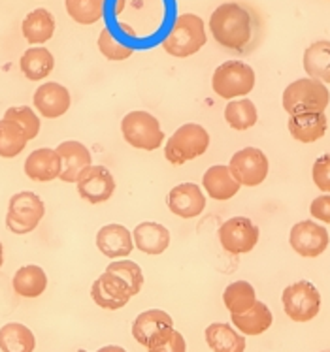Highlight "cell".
I'll return each instance as SVG.
<instances>
[{
  "label": "cell",
  "mask_w": 330,
  "mask_h": 352,
  "mask_svg": "<svg viewBox=\"0 0 330 352\" xmlns=\"http://www.w3.org/2000/svg\"><path fill=\"white\" fill-rule=\"evenodd\" d=\"M289 132L300 144H316L327 134L329 119L324 113H300L289 117Z\"/></svg>",
  "instance_id": "obj_21"
},
{
  "label": "cell",
  "mask_w": 330,
  "mask_h": 352,
  "mask_svg": "<svg viewBox=\"0 0 330 352\" xmlns=\"http://www.w3.org/2000/svg\"><path fill=\"white\" fill-rule=\"evenodd\" d=\"M55 151L59 153L61 164H63V172L59 179L65 183H76L81 172L93 162V155L89 151V147L76 140H66L63 144H59Z\"/></svg>",
  "instance_id": "obj_18"
},
{
  "label": "cell",
  "mask_w": 330,
  "mask_h": 352,
  "mask_svg": "<svg viewBox=\"0 0 330 352\" xmlns=\"http://www.w3.org/2000/svg\"><path fill=\"white\" fill-rule=\"evenodd\" d=\"M281 302L287 316L294 322H309L321 309V294L309 280L289 285L281 294Z\"/></svg>",
  "instance_id": "obj_8"
},
{
  "label": "cell",
  "mask_w": 330,
  "mask_h": 352,
  "mask_svg": "<svg viewBox=\"0 0 330 352\" xmlns=\"http://www.w3.org/2000/svg\"><path fill=\"white\" fill-rule=\"evenodd\" d=\"M91 298H93V302L101 309L117 311L123 309L130 302V298H134V296L130 294L129 287L117 275L104 272L93 283V287H91Z\"/></svg>",
  "instance_id": "obj_15"
},
{
  "label": "cell",
  "mask_w": 330,
  "mask_h": 352,
  "mask_svg": "<svg viewBox=\"0 0 330 352\" xmlns=\"http://www.w3.org/2000/svg\"><path fill=\"white\" fill-rule=\"evenodd\" d=\"M4 264V247H2V241H0V267Z\"/></svg>",
  "instance_id": "obj_41"
},
{
  "label": "cell",
  "mask_w": 330,
  "mask_h": 352,
  "mask_svg": "<svg viewBox=\"0 0 330 352\" xmlns=\"http://www.w3.org/2000/svg\"><path fill=\"white\" fill-rule=\"evenodd\" d=\"M78 195L81 200L89 201L93 206L108 201L115 195V177L106 166L91 164L85 168L76 181Z\"/></svg>",
  "instance_id": "obj_11"
},
{
  "label": "cell",
  "mask_w": 330,
  "mask_h": 352,
  "mask_svg": "<svg viewBox=\"0 0 330 352\" xmlns=\"http://www.w3.org/2000/svg\"><path fill=\"white\" fill-rule=\"evenodd\" d=\"M223 303L229 309L230 315H242L247 309H251L257 303V292L247 280H236L230 283L223 292Z\"/></svg>",
  "instance_id": "obj_31"
},
{
  "label": "cell",
  "mask_w": 330,
  "mask_h": 352,
  "mask_svg": "<svg viewBox=\"0 0 330 352\" xmlns=\"http://www.w3.org/2000/svg\"><path fill=\"white\" fill-rule=\"evenodd\" d=\"M25 175L30 181H37V183H50L61 177L63 172V164H61V157L55 149L50 147H40L30 153L27 160H25Z\"/></svg>",
  "instance_id": "obj_17"
},
{
  "label": "cell",
  "mask_w": 330,
  "mask_h": 352,
  "mask_svg": "<svg viewBox=\"0 0 330 352\" xmlns=\"http://www.w3.org/2000/svg\"><path fill=\"white\" fill-rule=\"evenodd\" d=\"M225 121L236 132L253 129L258 121L257 106L249 98H234L225 108Z\"/></svg>",
  "instance_id": "obj_30"
},
{
  "label": "cell",
  "mask_w": 330,
  "mask_h": 352,
  "mask_svg": "<svg viewBox=\"0 0 330 352\" xmlns=\"http://www.w3.org/2000/svg\"><path fill=\"white\" fill-rule=\"evenodd\" d=\"M311 177L321 192H330V153L319 157L311 168Z\"/></svg>",
  "instance_id": "obj_38"
},
{
  "label": "cell",
  "mask_w": 330,
  "mask_h": 352,
  "mask_svg": "<svg viewBox=\"0 0 330 352\" xmlns=\"http://www.w3.org/2000/svg\"><path fill=\"white\" fill-rule=\"evenodd\" d=\"M4 119H10V121L17 122L25 134L30 140L40 134V129H42V122H40V117L37 116V111L30 108V106H14V108H8L4 111Z\"/></svg>",
  "instance_id": "obj_36"
},
{
  "label": "cell",
  "mask_w": 330,
  "mask_h": 352,
  "mask_svg": "<svg viewBox=\"0 0 330 352\" xmlns=\"http://www.w3.org/2000/svg\"><path fill=\"white\" fill-rule=\"evenodd\" d=\"M132 239H134V247L140 252L149 254V256H158L170 247L172 236H170V230L165 224L145 221L132 230Z\"/></svg>",
  "instance_id": "obj_20"
},
{
  "label": "cell",
  "mask_w": 330,
  "mask_h": 352,
  "mask_svg": "<svg viewBox=\"0 0 330 352\" xmlns=\"http://www.w3.org/2000/svg\"><path fill=\"white\" fill-rule=\"evenodd\" d=\"M106 272L108 274H114L117 275L119 279L129 287L130 294L136 296L142 287H144L145 283V277H144V272H142V267L138 266L136 262H132L129 258H121V260H112L106 267Z\"/></svg>",
  "instance_id": "obj_34"
},
{
  "label": "cell",
  "mask_w": 330,
  "mask_h": 352,
  "mask_svg": "<svg viewBox=\"0 0 330 352\" xmlns=\"http://www.w3.org/2000/svg\"><path fill=\"white\" fill-rule=\"evenodd\" d=\"M209 132L198 122H185L165 142V157L174 166H183L209 149Z\"/></svg>",
  "instance_id": "obj_4"
},
{
  "label": "cell",
  "mask_w": 330,
  "mask_h": 352,
  "mask_svg": "<svg viewBox=\"0 0 330 352\" xmlns=\"http://www.w3.org/2000/svg\"><path fill=\"white\" fill-rule=\"evenodd\" d=\"M330 93L329 87L319 79L302 78L285 87L281 96V106L289 116L300 113H324L329 108Z\"/></svg>",
  "instance_id": "obj_3"
},
{
  "label": "cell",
  "mask_w": 330,
  "mask_h": 352,
  "mask_svg": "<svg viewBox=\"0 0 330 352\" xmlns=\"http://www.w3.org/2000/svg\"><path fill=\"white\" fill-rule=\"evenodd\" d=\"M45 215V204L37 192L23 190L10 198L6 213V228L12 234L23 236L37 230Z\"/></svg>",
  "instance_id": "obj_7"
},
{
  "label": "cell",
  "mask_w": 330,
  "mask_h": 352,
  "mask_svg": "<svg viewBox=\"0 0 330 352\" xmlns=\"http://www.w3.org/2000/svg\"><path fill=\"white\" fill-rule=\"evenodd\" d=\"M309 213L319 223L330 224V195L317 196L316 200L311 201V206H309Z\"/></svg>",
  "instance_id": "obj_39"
},
{
  "label": "cell",
  "mask_w": 330,
  "mask_h": 352,
  "mask_svg": "<svg viewBox=\"0 0 330 352\" xmlns=\"http://www.w3.org/2000/svg\"><path fill=\"white\" fill-rule=\"evenodd\" d=\"M123 140L140 151H157L165 145V132L157 117L149 111L136 109L121 119Z\"/></svg>",
  "instance_id": "obj_6"
},
{
  "label": "cell",
  "mask_w": 330,
  "mask_h": 352,
  "mask_svg": "<svg viewBox=\"0 0 330 352\" xmlns=\"http://www.w3.org/2000/svg\"><path fill=\"white\" fill-rule=\"evenodd\" d=\"M19 68H21L23 76L29 81H42L53 72L55 58L51 55V51L42 47V45L40 47H30L19 58Z\"/></svg>",
  "instance_id": "obj_28"
},
{
  "label": "cell",
  "mask_w": 330,
  "mask_h": 352,
  "mask_svg": "<svg viewBox=\"0 0 330 352\" xmlns=\"http://www.w3.org/2000/svg\"><path fill=\"white\" fill-rule=\"evenodd\" d=\"M14 292L21 298H40L48 288V275L37 264L19 267L12 279Z\"/></svg>",
  "instance_id": "obj_26"
},
{
  "label": "cell",
  "mask_w": 330,
  "mask_h": 352,
  "mask_svg": "<svg viewBox=\"0 0 330 352\" xmlns=\"http://www.w3.org/2000/svg\"><path fill=\"white\" fill-rule=\"evenodd\" d=\"M204 338L214 352H245V336L227 322L209 324Z\"/></svg>",
  "instance_id": "obj_24"
},
{
  "label": "cell",
  "mask_w": 330,
  "mask_h": 352,
  "mask_svg": "<svg viewBox=\"0 0 330 352\" xmlns=\"http://www.w3.org/2000/svg\"><path fill=\"white\" fill-rule=\"evenodd\" d=\"M65 6L70 19L83 27L99 23L106 14V0H65Z\"/></svg>",
  "instance_id": "obj_33"
},
{
  "label": "cell",
  "mask_w": 330,
  "mask_h": 352,
  "mask_svg": "<svg viewBox=\"0 0 330 352\" xmlns=\"http://www.w3.org/2000/svg\"><path fill=\"white\" fill-rule=\"evenodd\" d=\"M34 349H37V338L25 324L8 322L0 328L2 352H34Z\"/></svg>",
  "instance_id": "obj_29"
},
{
  "label": "cell",
  "mask_w": 330,
  "mask_h": 352,
  "mask_svg": "<svg viewBox=\"0 0 330 352\" xmlns=\"http://www.w3.org/2000/svg\"><path fill=\"white\" fill-rule=\"evenodd\" d=\"M32 104L38 116L45 119H59L63 117L72 106V96L65 85L57 81H48L34 91Z\"/></svg>",
  "instance_id": "obj_13"
},
{
  "label": "cell",
  "mask_w": 330,
  "mask_h": 352,
  "mask_svg": "<svg viewBox=\"0 0 330 352\" xmlns=\"http://www.w3.org/2000/svg\"><path fill=\"white\" fill-rule=\"evenodd\" d=\"M304 72L309 78L319 79L321 83H330V42L319 40L304 51Z\"/></svg>",
  "instance_id": "obj_27"
},
{
  "label": "cell",
  "mask_w": 330,
  "mask_h": 352,
  "mask_svg": "<svg viewBox=\"0 0 330 352\" xmlns=\"http://www.w3.org/2000/svg\"><path fill=\"white\" fill-rule=\"evenodd\" d=\"M96 352H127L123 346H117V345H108V346H102V349H99Z\"/></svg>",
  "instance_id": "obj_40"
},
{
  "label": "cell",
  "mask_w": 330,
  "mask_h": 352,
  "mask_svg": "<svg viewBox=\"0 0 330 352\" xmlns=\"http://www.w3.org/2000/svg\"><path fill=\"white\" fill-rule=\"evenodd\" d=\"M168 328H174L172 316L163 309H147L134 318L132 338L142 346H147L153 336H157L158 331H165Z\"/></svg>",
  "instance_id": "obj_22"
},
{
  "label": "cell",
  "mask_w": 330,
  "mask_h": 352,
  "mask_svg": "<svg viewBox=\"0 0 330 352\" xmlns=\"http://www.w3.org/2000/svg\"><path fill=\"white\" fill-rule=\"evenodd\" d=\"M166 204L172 215L181 219H196L206 209V195L196 183H180L168 192Z\"/></svg>",
  "instance_id": "obj_14"
},
{
  "label": "cell",
  "mask_w": 330,
  "mask_h": 352,
  "mask_svg": "<svg viewBox=\"0 0 330 352\" xmlns=\"http://www.w3.org/2000/svg\"><path fill=\"white\" fill-rule=\"evenodd\" d=\"M96 249L110 260L129 258L134 251V239L127 226L119 223H110L102 226L94 237Z\"/></svg>",
  "instance_id": "obj_16"
},
{
  "label": "cell",
  "mask_w": 330,
  "mask_h": 352,
  "mask_svg": "<svg viewBox=\"0 0 330 352\" xmlns=\"http://www.w3.org/2000/svg\"><path fill=\"white\" fill-rule=\"evenodd\" d=\"M145 349L147 352H187V343L185 338L176 328H168L153 336Z\"/></svg>",
  "instance_id": "obj_37"
},
{
  "label": "cell",
  "mask_w": 330,
  "mask_h": 352,
  "mask_svg": "<svg viewBox=\"0 0 330 352\" xmlns=\"http://www.w3.org/2000/svg\"><path fill=\"white\" fill-rule=\"evenodd\" d=\"M21 32L23 38L30 45H42V43L50 42L53 34H55V17H53L50 10L37 8L23 19Z\"/></svg>",
  "instance_id": "obj_23"
},
{
  "label": "cell",
  "mask_w": 330,
  "mask_h": 352,
  "mask_svg": "<svg viewBox=\"0 0 330 352\" xmlns=\"http://www.w3.org/2000/svg\"><path fill=\"white\" fill-rule=\"evenodd\" d=\"M208 42L206 25L196 14H181L174 19L172 27L163 38V50L176 58L196 55Z\"/></svg>",
  "instance_id": "obj_2"
},
{
  "label": "cell",
  "mask_w": 330,
  "mask_h": 352,
  "mask_svg": "<svg viewBox=\"0 0 330 352\" xmlns=\"http://www.w3.org/2000/svg\"><path fill=\"white\" fill-rule=\"evenodd\" d=\"M255 70L242 60H227L212 76V89L223 100L245 98L255 89Z\"/></svg>",
  "instance_id": "obj_5"
},
{
  "label": "cell",
  "mask_w": 330,
  "mask_h": 352,
  "mask_svg": "<svg viewBox=\"0 0 330 352\" xmlns=\"http://www.w3.org/2000/svg\"><path fill=\"white\" fill-rule=\"evenodd\" d=\"M229 170L240 187H258L268 177L270 162L257 147H244L230 157Z\"/></svg>",
  "instance_id": "obj_9"
},
{
  "label": "cell",
  "mask_w": 330,
  "mask_h": 352,
  "mask_svg": "<svg viewBox=\"0 0 330 352\" xmlns=\"http://www.w3.org/2000/svg\"><path fill=\"white\" fill-rule=\"evenodd\" d=\"M230 318H232V326L242 336H260L274 322L272 311L268 309L266 303L258 302V300L251 309H247L242 315H230Z\"/></svg>",
  "instance_id": "obj_25"
},
{
  "label": "cell",
  "mask_w": 330,
  "mask_h": 352,
  "mask_svg": "<svg viewBox=\"0 0 330 352\" xmlns=\"http://www.w3.org/2000/svg\"><path fill=\"white\" fill-rule=\"evenodd\" d=\"M289 243L302 258H317L321 256L330 243V236L324 226L313 221H300L291 228Z\"/></svg>",
  "instance_id": "obj_12"
},
{
  "label": "cell",
  "mask_w": 330,
  "mask_h": 352,
  "mask_svg": "<svg viewBox=\"0 0 330 352\" xmlns=\"http://www.w3.org/2000/svg\"><path fill=\"white\" fill-rule=\"evenodd\" d=\"M76 352H89V351H83V349H79V351H76Z\"/></svg>",
  "instance_id": "obj_42"
},
{
  "label": "cell",
  "mask_w": 330,
  "mask_h": 352,
  "mask_svg": "<svg viewBox=\"0 0 330 352\" xmlns=\"http://www.w3.org/2000/svg\"><path fill=\"white\" fill-rule=\"evenodd\" d=\"M96 45H99V51H101L102 55L108 60H112V63H121V60H127V58L134 55V47L129 45V43H123L108 27H104L101 30Z\"/></svg>",
  "instance_id": "obj_35"
},
{
  "label": "cell",
  "mask_w": 330,
  "mask_h": 352,
  "mask_svg": "<svg viewBox=\"0 0 330 352\" xmlns=\"http://www.w3.org/2000/svg\"><path fill=\"white\" fill-rule=\"evenodd\" d=\"M258 226L247 217H232L219 226V243L230 254H247L258 243Z\"/></svg>",
  "instance_id": "obj_10"
},
{
  "label": "cell",
  "mask_w": 330,
  "mask_h": 352,
  "mask_svg": "<svg viewBox=\"0 0 330 352\" xmlns=\"http://www.w3.org/2000/svg\"><path fill=\"white\" fill-rule=\"evenodd\" d=\"M202 190L212 200L227 201L240 192V183L230 173L229 166L216 164L202 175Z\"/></svg>",
  "instance_id": "obj_19"
},
{
  "label": "cell",
  "mask_w": 330,
  "mask_h": 352,
  "mask_svg": "<svg viewBox=\"0 0 330 352\" xmlns=\"http://www.w3.org/2000/svg\"><path fill=\"white\" fill-rule=\"evenodd\" d=\"M212 36L219 45L244 53L251 47L257 30V19L249 8L238 2H225L209 17Z\"/></svg>",
  "instance_id": "obj_1"
},
{
  "label": "cell",
  "mask_w": 330,
  "mask_h": 352,
  "mask_svg": "<svg viewBox=\"0 0 330 352\" xmlns=\"http://www.w3.org/2000/svg\"><path fill=\"white\" fill-rule=\"evenodd\" d=\"M27 144H29V138L17 122L10 121V119H0V157H19L25 151Z\"/></svg>",
  "instance_id": "obj_32"
}]
</instances>
